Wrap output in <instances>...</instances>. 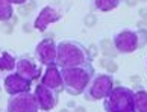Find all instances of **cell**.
I'll return each instance as SVG.
<instances>
[{
	"label": "cell",
	"instance_id": "cell-8",
	"mask_svg": "<svg viewBox=\"0 0 147 112\" xmlns=\"http://www.w3.org/2000/svg\"><path fill=\"white\" fill-rule=\"evenodd\" d=\"M36 56L42 64H53L56 59V44L52 40H42L40 44L36 46Z\"/></svg>",
	"mask_w": 147,
	"mask_h": 112
},
{
	"label": "cell",
	"instance_id": "cell-29",
	"mask_svg": "<svg viewBox=\"0 0 147 112\" xmlns=\"http://www.w3.org/2000/svg\"><path fill=\"white\" fill-rule=\"evenodd\" d=\"M68 108H76V103L74 102H68Z\"/></svg>",
	"mask_w": 147,
	"mask_h": 112
},
{
	"label": "cell",
	"instance_id": "cell-18",
	"mask_svg": "<svg viewBox=\"0 0 147 112\" xmlns=\"http://www.w3.org/2000/svg\"><path fill=\"white\" fill-rule=\"evenodd\" d=\"M100 65L103 68H106L109 73H115L118 70V65H117V62L112 59V58H103V59H100Z\"/></svg>",
	"mask_w": 147,
	"mask_h": 112
},
{
	"label": "cell",
	"instance_id": "cell-15",
	"mask_svg": "<svg viewBox=\"0 0 147 112\" xmlns=\"http://www.w3.org/2000/svg\"><path fill=\"white\" fill-rule=\"evenodd\" d=\"M15 58L12 55H9L8 52H0V70L9 71L15 68Z\"/></svg>",
	"mask_w": 147,
	"mask_h": 112
},
{
	"label": "cell",
	"instance_id": "cell-17",
	"mask_svg": "<svg viewBox=\"0 0 147 112\" xmlns=\"http://www.w3.org/2000/svg\"><path fill=\"white\" fill-rule=\"evenodd\" d=\"M100 47H102V52H103V55H105L106 58H112V56H115V47H114V44H111L109 40H102L100 42Z\"/></svg>",
	"mask_w": 147,
	"mask_h": 112
},
{
	"label": "cell",
	"instance_id": "cell-6",
	"mask_svg": "<svg viewBox=\"0 0 147 112\" xmlns=\"http://www.w3.org/2000/svg\"><path fill=\"white\" fill-rule=\"evenodd\" d=\"M38 109L40 106L35 94L28 91L11 94L8 100V112H38Z\"/></svg>",
	"mask_w": 147,
	"mask_h": 112
},
{
	"label": "cell",
	"instance_id": "cell-9",
	"mask_svg": "<svg viewBox=\"0 0 147 112\" xmlns=\"http://www.w3.org/2000/svg\"><path fill=\"white\" fill-rule=\"evenodd\" d=\"M41 83L46 85L47 88L53 89V91H59V89L64 88L61 71H59V68L55 65V64H49L47 65V70L44 73V76H42Z\"/></svg>",
	"mask_w": 147,
	"mask_h": 112
},
{
	"label": "cell",
	"instance_id": "cell-16",
	"mask_svg": "<svg viewBox=\"0 0 147 112\" xmlns=\"http://www.w3.org/2000/svg\"><path fill=\"white\" fill-rule=\"evenodd\" d=\"M12 18V5L8 0H0V21L6 23Z\"/></svg>",
	"mask_w": 147,
	"mask_h": 112
},
{
	"label": "cell",
	"instance_id": "cell-7",
	"mask_svg": "<svg viewBox=\"0 0 147 112\" xmlns=\"http://www.w3.org/2000/svg\"><path fill=\"white\" fill-rule=\"evenodd\" d=\"M35 97H36V102H38V106L40 109L42 111H50L56 106L58 103V95L53 89L47 88L46 85H36L35 88Z\"/></svg>",
	"mask_w": 147,
	"mask_h": 112
},
{
	"label": "cell",
	"instance_id": "cell-11",
	"mask_svg": "<svg viewBox=\"0 0 147 112\" xmlns=\"http://www.w3.org/2000/svg\"><path fill=\"white\" fill-rule=\"evenodd\" d=\"M59 18H61V12H58L56 9H53L50 6H46L44 9L40 12V15L36 17L35 20V27L40 30V32H44L47 29L49 24L55 23V21H58Z\"/></svg>",
	"mask_w": 147,
	"mask_h": 112
},
{
	"label": "cell",
	"instance_id": "cell-23",
	"mask_svg": "<svg viewBox=\"0 0 147 112\" xmlns=\"http://www.w3.org/2000/svg\"><path fill=\"white\" fill-rule=\"evenodd\" d=\"M9 3H15V5H24L28 0H8Z\"/></svg>",
	"mask_w": 147,
	"mask_h": 112
},
{
	"label": "cell",
	"instance_id": "cell-20",
	"mask_svg": "<svg viewBox=\"0 0 147 112\" xmlns=\"http://www.w3.org/2000/svg\"><path fill=\"white\" fill-rule=\"evenodd\" d=\"M84 24L86 26V27H92V26L97 24V17L94 14H86L85 18H84Z\"/></svg>",
	"mask_w": 147,
	"mask_h": 112
},
{
	"label": "cell",
	"instance_id": "cell-30",
	"mask_svg": "<svg viewBox=\"0 0 147 112\" xmlns=\"http://www.w3.org/2000/svg\"><path fill=\"white\" fill-rule=\"evenodd\" d=\"M61 112H70L68 109H61Z\"/></svg>",
	"mask_w": 147,
	"mask_h": 112
},
{
	"label": "cell",
	"instance_id": "cell-19",
	"mask_svg": "<svg viewBox=\"0 0 147 112\" xmlns=\"http://www.w3.org/2000/svg\"><path fill=\"white\" fill-rule=\"evenodd\" d=\"M36 6V2H30V3H24V5H21V6L18 8V12L21 15H28L30 14L32 11H34V8Z\"/></svg>",
	"mask_w": 147,
	"mask_h": 112
},
{
	"label": "cell",
	"instance_id": "cell-4",
	"mask_svg": "<svg viewBox=\"0 0 147 112\" xmlns=\"http://www.w3.org/2000/svg\"><path fill=\"white\" fill-rule=\"evenodd\" d=\"M112 44L120 53H132L147 44V32L124 29L114 35Z\"/></svg>",
	"mask_w": 147,
	"mask_h": 112
},
{
	"label": "cell",
	"instance_id": "cell-14",
	"mask_svg": "<svg viewBox=\"0 0 147 112\" xmlns=\"http://www.w3.org/2000/svg\"><path fill=\"white\" fill-rule=\"evenodd\" d=\"M118 5H120V0H92V9L103 11V12L115 9Z\"/></svg>",
	"mask_w": 147,
	"mask_h": 112
},
{
	"label": "cell",
	"instance_id": "cell-31",
	"mask_svg": "<svg viewBox=\"0 0 147 112\" xmlns=\"http://www.w3.org/2000/svg\"><path fill=\"white\" fill-rule=\"evenodd\" d=\"M138 2H146V0H138Z\"/></svg>",
	"mask_w": 147,
	"mask_h": 112
},
{
	"label": "cell",
	"instance_id": "cell-2",
	"mask_svg": "<svg viewBox=\"0 0 147 112\" xmlns=\"http://www.w3.org/2000/svg\"><path fill=\"white\" fill-rule=\"evenodd\" d=\"M92 76V68L88 67H71V68H62L61 70V77H62V85L65 91L71 95H79L82 94L88 83L91 82Z\"/></svg>",
	"mask_w": 147,
	"mask_h": 112
},
{
	"label": "cell",
	"instance_id": "cell-13",
	"mask_svg": "<svg viewBox=\"0 0 147 112\" xmlns=\"http://www.w3.org/2000/svg\"><path fill=\"white\" fill-rule=\"evenodd\" d=\"M135 94V112H147V91L137 89Z\"/></svg>",
	"mask_w": 147,
	"mask_h": 112
},
{
	"label": "cell",
	"instance_id": "cell-3",
	"mask_svg": "<svg viewBox=\"0 0 147 112\" xmlns=\"http://www.w3.org/2000/svg\"><path fill=\"white\" fill-rule=\"evenodd\" d=\"M105 99L106 112H135V94L126 87L112 88Z\"/></svg>",
	"mask_w": 147,
	"mask_h": 112
},
{
	"label": "cell",
	"instance_id": "cell-25",
	"mask_svg": "<svg viewBox=\"0 0 147 112\" xmlns=\"http://www.w3.org/2000/svg\"><path fill=\"white\" fill-rule=\"evenodd\" d=\"M126 3H127V6H135L138 3V0H126Z\"/></svg>",
	"mask_w": 147,
	"mask_h": 112
},
{
	"label": "cell",
	"instance_id": "cell-24",
	"mask_svg": "<svg viewBox=\"0 0 147 112\" xmlns=\"http://www.w3.org/2000/svg\"><path fill=\"white\" fill-rule=\"evenodd\" d=\"M140 15H141V18H143V20L147 21V11L146 9H140Z\"/></svg>",
	"mask_w": 147,
	"mask_h": 112
},
{
	"label": "cell",
	"instance_id": "cell-1",
	"mask_svg": "<svg viewBox=\"0 0 147 112\" xmlns=\"http://www.w3.org/2000/svg\"><path fill=\"white\" fill-rule=\"evenodd\" d=\"M90 53L88 49H85L78 41L65 40L56 46V59L55 62L62 68L71 67H85L90 64Z\"/></svg>",
	"mask_w": 147,
	"mask_h": 112
},
{
	"label": "cell",
	"instance_id": "cell-5",
	"mask_svg": "<svg viewBox=\"0 0 147 112\" xmlns=\"http://www.w3.org/2000/svg\"><path fill=\"white\" fill-rule=\"evenodd\" d=\"M114 80L109 74H97L94 79L88 83V87L85 89V99L86 100H100L105 99L108 94L112 91Z\"/></svg>",
	"mask_w": 147,
	"mask_h": 112
},
{
	"label": "cell",
	"instance_id": "cell-22",
	"mask_svg": "<svg viewBox=\"0 0 147 112\" xmlns=\"http://www.w3.org/2000/svg\"><path fill=\"white\" fill-rule=\"evenodd\" d=\"M88 53H90V58H96V55H97V47H96L94 44H92V46H90Z\"/></svg>",
	"mask_w": 147,
	"mask_h": 112
},
{
	"label": "cell",
	"instance_id": "cell-27",
	"mask_svg": "<svg viewBox=\"0 0 147 112\" xmlns=\"http://www.w3.org/2000/svg\"><path fill=\"white\" fill-rule=\"evenodd\" d=\"M74 112H86V111H85V108H80V106H79V108L74 109Z\"/></svg>",
	"mask_w": 147,
	"mask_h": 112
},
{
	"label": "cell",
	"instance_id": "cell-21",
	"mask_svg": "<svg viewBox=\"0 0 147 112\" xmlns=\"http://www.w3.org/2000/svg\"><path fill=\"white\" fill-rule=\"evenodd\" d=\"M2 29H3L5 34H12V32H14V24H11V23H9V24H8V23H5Z\"/></svg>",
	"mask_w": 147,
	"mask_h": 112
},
{
	"label": "cell",
	"instance_id": "cell-26",
	"mask_svg": "<svg viewBox=\"0 0 147 112\" xmlns=\"http://www.w3.org/2000/svg\"><path fill=\"white\" fill-rule=\"evenodd\" d=\"M130 80H132V82H135V83H140V80H141V79H140V76H132V77H130Z\"/></svg>",
	"mask_w": 147,
	"mask_h": 112
},
{
	"label": "cell",
	"instance_id": "cell-10",
	"mask_svg": "<svg viewBox=\"0 0 147 112\" xmlns=\"http://www.w3.org/2000/svg\"><path fill=\"white\" fill-rule=\"evenodd\" d=\"M29 87H30V80H26L24 77L18 76L17 73L9 74V76H6V79H5V89H6L9 94L29 91Z\"/></svg>",
	"mask_w": 147,
	"mask_h": 112
},
{
	"label": "cell",
	"instance_id": "cell-12",
	"mask_svg": "<svg viewBox=\"0 0 147 112\" xmlns=\"http://www.w3.org/2000/svg\"><path fill=\"white\" fill-rule=\"evenodd\" d=\"M15 68H17L18 76L24 77L26 80H34L40 76V68L29 59H18L15 64Z\"/></svg>",
	"mask_w": 147,
	"mask_h": 112
},
{
	"label": "cell",
	"instance_id": "cell-28",
	"mask_svg": "<svg viewBox=\"0 0 147 112\" xmlns=\"http://www.w3.org/2000/svg\"><path fill=\"white\" fill-rule=\"evenodd\" d=\"M23 30H24V32H29V30H30L29 24H24V26H23Z\"/></svg>",
	"mask_w": 147,
	"mask_h": 112
}]
</instances>
